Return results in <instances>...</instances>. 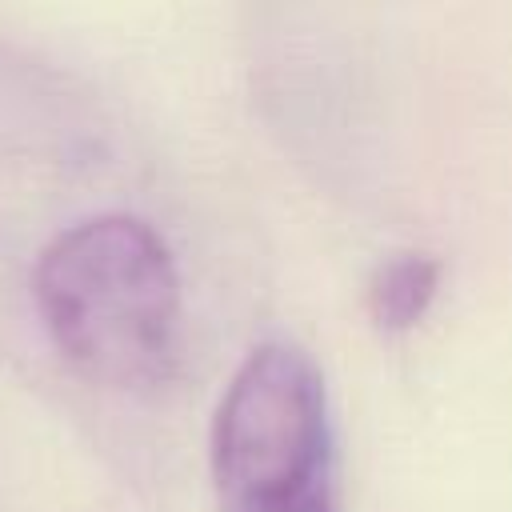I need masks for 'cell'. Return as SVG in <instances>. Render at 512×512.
Returning a JSON list of instances; mask_svg holds the SVG:
<instances>
[{
	"label": "cell",
	"mask_w": 512,
	"mask_h": 512,
	"mask_svg": "<svg viewBox=\"0 0 512 512\" xmlns=\"http://www.w3.org/2000/svg\"><path fill=\"white\" fill-rule=\"evenodd\" d=\"M220 512H280L328 488V408L316 364L292 344H260L228 380L212 420Z\"/></svg>",
	"instance_id": "2"
},
{
	"label": "cell",
	"mask_w": 512,
	"mask_h": 512,
	"mask_svg": "<svg viewBox=\"0 0 512 512\" xmlns=\"http://www.w3.org/2000/svg\"><path fill=\"white\" fill-rule=\"evenodd\" d=\"M440 264L424 252H400L372 272L368 312L380 328H412L436 296Z\"/></svg>",
	"instance_id": "3"
},
{
	"label": "cell",
	"mask_w": 512,
	"mask_h": 512,
	"mask_svg": "<svg viewBox=\"0 0 512 512\" xmlns=\"http://www.w3.org/2000/svg\"><path fill=\"white\" fill-rule=\"evenodd\" d=\"M52 344L108 388H152L172 372L180 280L168 244L128 212L88 216L44 244L32 272Z\"/></svg>",
	"instance_id": "1"
},
{
	"label": "cell",
	"mask_w": 512,
	"mask_h": 512,
	"mask_svg": "<svg viewBox=\"0 0 512 512\" xmlns=\"http://www.w3.org/2000/svg\"><path fill=\"white\" fill-rule=\"evenodd\" d=\"M280 512H336V504H332V488L312 492V496H304V500H296V504H288V508H280Z\"/></svg>",
	"instance_id": "4"
}]
</instances>
